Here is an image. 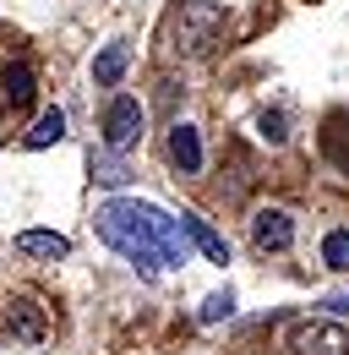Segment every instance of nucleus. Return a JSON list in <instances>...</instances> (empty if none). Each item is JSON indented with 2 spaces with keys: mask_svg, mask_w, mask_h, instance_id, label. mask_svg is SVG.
Listing matches in <instances>:
<instances>
[{
  "mask_svg": "<svg viewBox=\"0 0 349 355\" xmlns=\"http://www.w3.org/2000/svg\"><path fill=\"white\" fill-rule=\"evenodd\" d=\"M87 175L98 180V186H109V191H120L131 180V164L115 153V148H93V153H87Z\"/></svg>",
  "mask_w": 349,
  "mask_h": 355,
  "instance_id": "6e6552de",
  "label": "nucleus"
},
{
  "mask_svg": "<svg viewBox=\"0 0 349 355\" xmlns=\"http://www.w3.org/2000/svg\"><path fill=\"white\" fill-rule=\"evenodd\" d=\"M17 252L44 257V263H60V257H71V241L55 235V230H22V235H17Z\"/></svg>",
  "mask_w": 349,
  "mask_h": 355,
  "instance_id": "9d476101",
  "label": "nucleus"
},
{
  "mask_svg": "<svg viewBox=\"0 0 349 355\" xmlns=\"http://www.w3.org/2000/svg\"><path fill=\"white\" fill-rule=\"evenodd\" d=\"M93 230L104 235V246H115L136 273H164V268H180L186 263V224L153 208V202H131V197H115L93 214Z\"/></svg>",
  "mask_w": 349,
  "mask_h": 355,
  "instance_id": "f257e3e1",
  "label": "nucleus"
},
{
  "mask_svg": "<svg viewBox=\"0 0 349 355\" xmlns=\"http://www.w3.org/2000/svg\"><path fill=\"white\" fill-rule=\"evenodd\" d=\"M289 355H349V328L333 317H305L289 328Z\"/></svg>",
  "mask_w": 349,
  "mask_h": 355,
  "instance_id": "7ed1b4c3",
  "label": "nucleus"
},
{
  "mask_svg": "<svg viewBox=\"0 0 349 355\" xmlns=\"http://www.w3.org/2000/svg\"><path fill=\"white\" fill-rule=\"evenodd\" d=\"M328 311H339V317H349V295H333V301H322Z\"/></svg>",
  "mask_w": 349,
  "mask_h": 355,
  "instance_id": "f3484780",
  "label": "nucleus"
},
{
  "mask_svg": "<svg viewBox=\"0 0 349 355\" xmlns=\"http://www.w3.org/2000/svg\"><path fill=\"white\" fill-rule=\"evenodd\" d=\"M6 328L17 334V339H28V345H44L49 339V311L39 301H28V295H11L6 301Z\"/></svg>",
  "mask_w": 349,
  "mask_h": 355,
  "instance_id": "423d86ee",
  "label": "nucleus"
},
{
  "mask_svg": "<svg viewBox=\"0 0 349 355\" xmlns=\"http://www.w3.org/2000/svg\"><path fill=\"white\" fill-rule=\"evenodd\" d=\"M170 49L174 55H208L224 33V6L218 0H180L170 11Z\"/></svg>",
  "mask_w": 349,
  "mask_h": 355,
  "instance_id": "f03ea898",
  "label": "nucleus"
},
{
  "mask_svg": "<svg viewBox=\"0 0 349 355\" xmlns=\"http://www.w3.org/2000/svg\"><path fill=\"white\" fill-rule=\"evenodd\" d=\"M0 104H11V110L33 104V71H28L22 60H11V66H6V77H0Z\"/></svg>",
  "mask_w": 349,
  "mask_h": 355,
  "instance_id": "f8f14e48",
  "label": "nucleus"
},
{
  "mask_svg": "<svg viewBox=\"0 0 349 355\" xmlns=\"http://www.w3.org/2000/svg\"><path fill=\"white\" fill-rule=\"evenodd\" d=\"M126 60H131L126 44H104L93 55V83H98V88H115V83L126 77Z\"/></svg>",
  "mask_w": 349,
  "mask_h": 355,
  "instance_id": "9b49d317",
  "label": "nucleus"
},
{
  "mask_svg": "<svg viewBox=\"0 0 349 355\" xmlns=\"http://www.w3.org/2000/svg\"><path fill=\"white\" fill-rule=\"evenodd\" d=\"M322 263L349 273V230H328V235H322Z\"/></svg>",
  "mask_w": 349,
  "mask_h": 355,
  "instance_id": "4468645a",
  "label": "nucleus"
},
{
  "mask_svg": "<svg viewBox=\"0 0 349 355\" xmlns=\"http://www.w3.org/2000/svg\"><path fill=\"white\" fill-rule=\"evenodd\" d=\"M251 246L257 252H289L295 246V219L284 208H257L251 214Z\"/></svg>",
  "mask_w": 349,
  "mask_h": 355,
  "instance_id": "39448f33",
  "label": "nucleus"
},
{
  "mask_svg": "<svg viewBox=\"0 0 349 355\" xmlns=\"http://www.w3.org/2000/svg\"><path fill=\"white\" fill-rule=\"evenodd\" d=\"M257 132L267 137V142H284V137H289V132H284V115H278V110H262V115H257Z\"/></svg>",
  "mask_w": 349,
  "mask_h": 355,
  "instance_id": "dca6fc26",
  "label": "nucleus"
},
{
  "mask_svg": "<svg viewBox=\"0 0 349 355\" xmlns=\"http://www.w3.org/2000/svg\"><path fill=\"white\" fill-rule=\"evenodd\" d=\"M142 126H147V115H142V104L131 98V93H115L109 104H104V148H115V153H126L142 142Z\"/></svg>",
  "mask_w": 349,
  "mask_h": 355,
  "instance_id": "20e7f679",
  "label": "nucleus"
},
{
  "mask_svg": "<svg viewBox=\"0 0 349 355\" xmlns=\"http://www.w3.org/2000/svg\"><path fill=\"white\" fill-rule=\"evenodd\" d=\"M229 311H235V295H229V290H218V295H208V301H202V311H197V317H202V322H224Z\"/></svg>",
  "mask_w": 349,
  "mask_h": 355,
  "instance_id": "2eb2a0df",
  "label": "nucleus"
},
{
  "mask_svg": "<svg viewBox=\"0 0 349 355\" xmlns=\"http://www.w3.org/2000/svg\"><path fill=\"white\" fill-rule=\"evenodd\" d=\"M180 224H186V235H191V246L208 257V263H229V241L218 235L208 219H197V214H180Z\"/></svg>",
  "mask_w": 349,
  "mask_h": 355,
  "instance_id": "1a4fd4ad",
  "label": "nucleus"
},
{
  "mask_svg": "<svg viewBox=\"0 0 349 355\" xmlns=\"http://www.w3.org/2000/svg\"><path fill=\"white\" fill-rule=\"evenodd\" d=\"M60 137H66V115H60V110L49 104L39 121H33V132L22 137V148H49V142H60Z\"/></svg>",
  "mask_w": 349,
  "mask_h": 355,
  "instance_id": "ddd939ff",
  "label": "nucleus"
},
{
  "mask_svg": "<svg viewBox=\"0 0 349 355\" xmlns=\"http://www.w3.org/2000/svg\"><path fill=\"white\" fill-rule=\"evenodd\" d=\"M170 159L180 164V175H197L202 170V137H197V126H186V121L170 126Z\"/></svg>",
  "mask_w": 349,
  "mask_h": 355,
  "instance_id": "0eeeda50",
  "label": "nucleus"
}]
</instances>
